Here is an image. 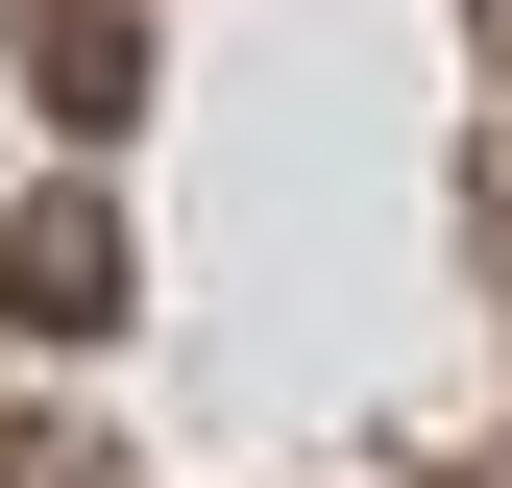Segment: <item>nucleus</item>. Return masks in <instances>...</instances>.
<instances>
[{
	"label": "nucleus",
	"mask_w": 512,
	"mask_h": 488,
	"mask_svg": "<svg viewBox=\"0 0 512 488\" xmlns=\"http://www.w3.org/2000/svg\"><path fill=\"white\" fill-rule=\"evenodd\" d=\"M0 318H25V342H122V220H98V171H49V196L0 220Z\"/></svg>",
	"instance_id": "nucleus-1"
},
{
	"label": "nucleus",
	"mask_w": 512,
	"mask_h": 488,
	"mask_svg": "<svg viewBox=\"0 0 512 488\" xmlns=\"http://www.w3.org/2000/svg\"><path fill=\"white\" fill-rule=\"evenodd\" d=\"M25 98L74 122V147H98V122L147 98V0H25Z\"/></svg>",
	"instance_id": "nucleus-2"
},
{
	"label": "nucleus",
	"mask_w": 512,
	"mask_h": 488,
	"mask_svg": "<svg viewBox=\"0 0 512 488\" xmlns=\"http://www.w3.org/2000/svg\"><path fill=\"white\" fill-rule=\"evenodd\" d=\"M0 488H122V464L98 440H0Z\"/></svg>",
	"instance_id": "nucleus-3"
}]
</instances>
